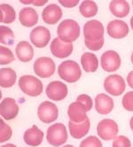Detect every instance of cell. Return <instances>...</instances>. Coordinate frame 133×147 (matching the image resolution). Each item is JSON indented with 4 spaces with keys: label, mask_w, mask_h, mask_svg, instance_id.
I'll use <instances>...</instances> for the list:
<instances>
[{
    "label": "cell",
    "mask_w": 133,
    "mask_h": 147,
    "mask_svg": "<svg viewBox=\"0 0 133 147\" xmlns=\"http://www.w3.org/2000/svg\"><path fill=\"white\" fill-rule=\"evenodd\" d=\"M80 147H102V143L96 136H90L81 142Z\"/></svg>",
    "instance_id": "cell-31"
},
{
    "label": "cell",
    "mask_w": 133,
    "mask_h": 147,
    "mask_svg": "<svg viewBox=\"0 0 133 147\" xmlns=\"http://www.w3.org/2000/svg\"><path fill=\"white\" fill-rule=\"evenodd\" d=\"M14 34L11 28L5 26L0 27V42L2 44L11 45L14 44Z\"/></svg>",
    "instance_id": "cell-28"
},
{
    "label": "cell",
    "mask_w": 133,
    "mask_h": 147,
    "mask_svg": "<svg viewBox=\"0 0 133 147\" xmlns=\"http://www.w3.org/2000/svg\"><path fill=\"white\" fill-rule=\"evenodd\" d=\"M130 129L133 130V116L131 117L130 119Z\"/></svg>",
    "instance_id": "cell-41"
},
{
    "label": "cell",
    "mask_w": 133,
    "mask_h": 147,
    "mask_svg": "<svg viewBox=\"0 0 133 147\" xmlns=\"http://www.w3.org/2000/svg\"><path fill=\"white\" fill-rule=\"evenodd\" d=\"M127 82H128V85L131 89H133V71L129 73V75L127 76Z\"/></svg>",
    "instance_id": "cell-37"
},
{
    "label": "cell",
    "mask_w": 133,
    "mask_h": 147,
    "mask_svg": "<svg viewBox=\"0 0 133 147\" xmlns=\"http://www.w3.org/2000/svg\"><path fill=\"white\" fill-rule=\"evenodd\" d=\"M13 134L11 127L6 124L4 120H0V142L4 143L11 138Z\"/></svg>",
    "instance_id": "cell-30"
},
{
    "label": "cell",
    "mask_w": 133,
    "mask_h": 147,
    "mask_svg": "<svg viewBox=\"0 0 133 147\" xmlns=\"http://www.w3.org/2000/svg\"><path fill=\"white\" fill-rule=\"evenodd\" d=\"M109 10L115 17L124 18L130 13V5L125 0H114L109 4Z\"/></svg>",
    "instance_id": "cell-22"
},
{
    "label": "cell",
    "mask_w": 133,
    "mask_h": 147,
    "mask_svg": "<svg viewBox=\"0 0 133 147\" xmlns=\"http://www.w3.org/2000/svg\"><path fill=\"white\" fill-rule=\"evenodd\" d=\"M19 87L25 94L30 97H37L43 92L42 82L32 76H23L19 80Z\"/></svg>",
    "instance_id": "cell-3"
},
{
    "label": "cell",
    "mask_w": 133,
    "mask_h": 147,
    "mask_svg": "<svg viewBox=\"0 0 133 147\" xmlns=\"http://www.w3.org/2000/svg\"><path fill=\"white\" fill-rule=\"evenodd\" d=\"M58 74L59 76L65 82L74 83L81 78L82 70L77 62L74 60H66L59 66Z\"/></svg>",
    "instance_id": "cell-2"
},
{
    "label": "cell",
    "mask_w": 133,
    "mask_h": 147,
    "mask_svg": "<svg viewBox=\"0 0 133 147\" xmlns=\"http://www.w3.org/2000/svg\"><path fill=\"white\" fill-rule=\"evenodd\" d=\"M19 20L22 26L30 28L38 22V14L34 8L24 7L20 11Z\"/></svg>",
    "instance_id": "cell-20"
},
{
    "label": "cell",
    "mask_w": 133,
    "mask_h": 147,
    "mask_svg": "<svg viewBox=\"0 0 133 147\" xmlns=\"http://www.w3.org/2000/svg\"><path fill=\"white\" fill-rule=\"evenodd\" d=\"M16 73L12 68H1L0 70V86L2 88H11L15 84Z\"/></svg>",
    "instance_id": "cell-25"
},
{
    "label": "cell",
    "mask_w": 133,
    "mask_h": 147,
    "mask_svg": "<svg viewBox=\"0 0 133 147\" xmlns=\"http://www.w3.org/2000/svg\"><path fill=\"white\" fill-rule=\"evenodd\" d=\"M84 40L90 42H97L104 38V27L100 22L91 20L84 26Z\"/></svg>",
    "instance_id": "cell-6"
},
{
    "label": "cell",
    "mask_w": 133,
    "mask_h": 147,
    "mask_svg": "<svg viewBox=\"0 0 133 147\" xmlns=\"http://www.w3.org/2000/svg\"><path fill=\"white\" fill-rule=\"evenodd\" d=\"M79 3L78 0H60L59 1V4L61 5H63L64 7L66 8H72V7H75L76 5H77Z\"/></svg>",
    "instance_id": "cell-36"
},
{
    "label": "cell",
    "mask_w": 133,
    "mask_h": 147,
    "mask_svg": "<svg viewBox=\"0 0 133 147\" xmlns=\"http://www.w3.org/2000/svg\"><path fill=\"white\" fill-rule=\"evenodd\" d=\"M79 11L81 14L85 18L94 17L98 13V5L94 1L91 0H84L81 3Z\"/></svg>",
    "instance_id": "cell-27"
},
{
    "label": "cell",
    "mask_w": 133,
    "mask_h": 147,
    "mask_svg": "<svg viewBox=\"0 0 133 147\" xmlns=\"http://www.w3.org/2000/svg\"><path fill=\"white\" fill-rule=\"evenodd\" d=\"M56 69L54 61L49 57H41L34 63V72L41 78H49L52 76Z\"/></svg>",
    "instance_id": "cell-7"
},
{
    "label": "cell",
    "mask_w": 133,
    "mask_h": 147,
    "mask_svg": "<svg viewBox=\"0 0 133 147\" xmlns=\"http://www.w3.org/2000/svg\"><path fill=\"white\" fill-rule=\"evenodd\" d=\"M30 41L36 48H45L51 41V32L43 26L35 28L30 33Z\"/></svg>",
    "instance_id": "cell-12"
},
{
    "label": "cell",
    "mask_w": 133,
    "mask_h": 147,
    "mask_svg": "<svg viewBox=\"0 0 133 147\" xmlns=\"http://www.w3.org/2000/svg\"><path fill=\"white\" fill-rule=\"evenodd\" d=\"M19 113V107L15 99L5 98L0 104V114L7 121L14 119Z\"/></svg>",
    "instance_id": "cell-15"
},
{
    "label": "cell",
    "mask_w": 133,
    "mask_h": 147,
    "mask_svg": "<svg viewBox=\"0 0 133 147\" xmlns=\"http://www.w3.org/2000/svg\"><path fill=\"white\" fill-rule=\"evenodd\" d=\"M47 142L54 147L64 144L68 140V132L65 125L62 123H55L47 129Z\"/></svg>",
    "instance_id": "cell-4"
},
{
    "label": "cell",
    "mask_w": 133,
    "mask_h": 147,
    "mask_svg": "<svg viewBox=\"0 0 133 147\" xmlns=\"http://www.w3.org/2000/svg\"><path fill=\"white\" fill-rule=\"evenodd\" d=\"M16 55L22 62H28L33 59L34 50L28 42L22 41L16 46Z\"/></svg>",
    "instance_id": "cell-23"
},
{
    "label": "cell",
    "mask_w": 133,
    "mask_h": 147,
    "mask_svg": "<svg viewBox=\"0 0 133 147\" xmlns=\"http://www.w3.org/2000/svg\"><path fill=\"white\" fill-rule=\"evenodd\" d=\"M51 51L53 56L58 59H65L72 54L73 44H68L61 41L59 37L54 38L51 43Z\"/></svg>",
    "instance_id": "cell-14"
},
{
    "label": "cell",
    "mask_w": 133,
    "mask_h": 147,
    "mask_svg": "<svg viewBox=\"0 0 133 147\" xmlns=\"http://www.w3.org/2000/svg\"><path fill=\"white\" fill-rule=\"evenodd\" d=\"M130 27H131V28H132V30H133V16H132L131 19H130Z\"/></svg>",
    "instance_id": "cell-42"
},
{
    "label": "cell",
    "mask_w": 133,
    "mask_h": 147,
    "mask_svg": "<svg viewBox=\"0 0 133 147\" xmlns=\"http://www.w3.org/2000/svg\"><path fill=\"white\" fill-rule=\"evenodd\" d=\"M68 114L71 121L75 123L84 122L87 118V110L81 103L76 101L68 107Z\"/></svg>",
    "instance_id": "cell-16"
},
{
    "label": "cell",
    "mask_w": 133,
    "mask_h": 147,
    "mask_svg": "<svg viewBox=\"0 0 133 147\" xmlns=\"http://www.w3.org/2000/svg\"><path fill=\"white\" fill-rule=\"evenodd\" d=\"M107 31L109 36L115 39H121L127 36L130 32L128 24L121 20H112L107 24Z\"/></svg>",
    "instance_id": "cell-13"
},
{
    "label": "cell",
    "mask_w": 133,
    "mask_h": 147,
    "mask_svg": "<svg viewBox=\"0 0 133 147\" xmlns=\"http://www.w3.org/2000/svg\"><path fill=\"white\" fill-rule=\"evenodd\" d=\"M76 101L83 105V106L86 108L87 112H89L90 110H91V108H92L93 101L89 95H86V94H81V95H79L76 98Z\"/></svg>",
    "instance_id": "cell-32"
},
{
    "label": "cell",
    "mask_w": 133,
    "mask_h": 147,
    "mask_svg": "<svg viewBox=\"0 0 133 147\" xmlns=\"http://www.w3.org/2000/svg\"><path fill=\"white\" fill-rule=\"evenodd\" d=\"M39 120L44 123H51L55 121L59 117V109L55 104L50 101L41 103L37 109Z\"/></svg>",
    "instance_id": "cell-8"
},
{
    "label": "cell",
    "mask_w": 133,
    "mask_h": 147,
    "mask_svg": "<svg viewBox=\"0 0 133 147\" xmlns=\"http://www.w3.org/2000/svg\"><path fill=\"white\" fill-rule=\"evenodd\" d=\"M114 100L107 94L100 93L95 98V109L100 114H108L114 109Z\"/></svg>",
    "instance_id": "cell-17"
},
{
    "label": "cell",
    "mask_w": 133,
    "mask_h": 147,
    "mask_svg": "<svg viewBox=\"0 0 133 147\" xmlns=\"http://www.w3.org/2000/svg\"><path fill=\"white\" fill-rule=\"evenodd\" d=\"M23 140L29 146H38L42 144L44 140V132L39 128H37L36 125H34L30 129L25 131L23 136Z\"/></svg>",
    "instance_id": "cell-19"
},
{
    "label": "cell",
    "mask_w": 133,
    "mask_h": 147,
    "mask_svg": "<svg viewBox=\"0 0 133 147\" xmlns=\"http://www.w3.org/2000/svg\"><path fill=\"white\" fill-rule=\"evenodd\" d=\"M14 61L13 51L7 47L0 46V64L7 65Z\"/></svg>",
    "instance_id": "cell-29"
},
{
    "label": "cell",
    "mask_w": 133,
    "mask_h": 147,
    "mask_svg": "<svg viewBox=\"0 0 133 147\" xmlns=\"http://www.w3.org/2000/svg\"><path fill=\"white\" fill-rule=\"evenodd\" d=\"M118 125L111 119H104L99 122L97 126V132L102 140L109 141L115 139L118 134Z\"/></svg>",
    "instance_id": "cell-5"
},
{
    "label": "cell",
    "mask_w": 133,
    "mask_h": 147,
    "mask_svg": "<svg viewBox=\"0 0 133 147\" xmlns=\"http://www.w3.org/2000/svg\"><path fill=\"white\" fill-rule=\"evenodd\" d=\"M20 3H22V4H26V5H29V4H33V1H20Z\"/></svg>",
    "instance_id": "cell-40"
},
{
    "label": "cell",
    "mask_w": 133,
    "mask_h": 147,
    "mask_svg": "<svg viewBox=\"0 0 133 147\" xmlns=\"http://www.w3.org/2000/svg\"><path fill=\"white\" fill-rule=\"evenodd\" d=\"M132 5H133V1H132Z\"/></svg>",
    "instance_id": "cell-45"
},
{
    "label": "cell",
    "mask_w": 133,
    "mask_h": 147,
    "mask_svg": "<svg viewBox=\"0 0 133 147\" xmlns=\"http://www.w3.org/2000/svg\"><path fill=\"white\" fill-rule=\"evenodd\" d=\"M113 147H131V143L127 136H118L113 141Z\"/></svg>",
    "instance_id": "cell-34"
},
{
    "label": "cell",
    "mask_w": 133,
    "mask_h": 147,
    "mask_svg": "<svg viewBox=\"0 0 133 147\" xmlns=\"http://www.w3.org/2000/svg\"><path fill=\"white\" fill-rule=\"evenodd\" d=\"M45 92L50 99L53 101H61L66 98L68 90L65 83L59 81H53L47 85Z\"/></svg>",
    "instance_id": "cell-11"
},
{
    "label": "cell",
    "mask_w": 133,
    "mask_h": 147,
    "mask_svg": "<svg viewBox=\"0 0 133 147\" xmlns=\"http://www.w3.org/2000/svg\"><path fill=\"white\" fill-rule=\"evenodd\" d=\"M48 1L47 0H36V1H33V5H36V6H42L44 5H45Z\"/></svg>",
    "instance_id": "cell-38"
},
{
    "label": "cell",
    "mask_w": 133,
    "mask_h": 147,
    "mask_svg": "<svg viewBox=\"0 0 133 147\" xmlns=\"http://www.w3.org/2000/svg\"><path fill=\"white\" fill-rule=\"evenodd\" d=\"M63 147H75V146L74 145H71V144H67V145H65Z\"/></svg>",
    "instance_id": "cell-43"
},
{
    "label": "cell",
    "mask_w": 133,
    "mask_h": 147,
    "mask_svg": "<svg viewBox=\"0 0 133 147\" xmlns=\"http://www.w3.org/2000/svg\"><path fill=\"white\" fill-rule=\"evenodd\" d=\"M125 81L119 75H111L104 81V88L106 91L113 96H120L125 90Z\"/></svg>",
    "instance_id": "cell-9"
},
{
    "label": "cell",
    "mask_w": 133,
    "mask_h": 147,
    "mask_svg": "<svg viewBox=\"0 0 133 147\" xmlns=\"http://www.w3.org/2000/svg\"><path fill=\"white\" fill-rule=\"evenodd\" d=\"M90 127V122L89 118H87L84 122L81 123H75L73 121L68 122V129H69V133L71 136L76 139H80L85 136Z\"/></svg>",
    "instance_id": "cell-21"
},
{
    "label": "cell",
    "mask_w": 133,
    "mask_h": 147,
    "mask_svg": "<svg viewBox=\"0 0 133 147\" xmlns=\"http://www.w3.org/2000/svg\"><path fill=\"white\" fill-rule=\"evenodd\" d=\"M0 22L10 24L13 23L16 19V13L14 7L7 4H1L0 5Z\"/></svg>",
    "instance_id": "cell-26"
},
{
    "label": "cell",
    "mask_w": 133,
    "mask_h": 147,
    "mask_svg": "<svg viewBox=\"0 0 133 147\" xmlns=\"http://www.w3.org/2000/svg\"><path fill=\"white\" fill-rule=\"evenodd\" d=\"M84 43L88 49H90V51H99L102 48V46L104 45V38L97 42H90V41L84 40Z\"/></svg>",
    "instance_id": "cell-35"
},
{
    "label": "cell",
    "mask_w": 133,
    "mask_h": 147,
    "mask_svg": "<svg viewBox=\"0 0 133 147\" xmlns=\"http://www.w3.org/2000/svg\"><path fill=\"white\" fill-rule=\"evenodd\" d=\"M121 57L115 51H107L100 58V64L102 68L109 73L118 70L121 67Z\"/></svg>",
    "instance_id": "cell-10"
},
{
    "label": "cell",
    "mask_w": 133,
    "mask_h": 147,
    "mask_svg": "<svg viewBox=\"0 0 133 147\" xmlns=\"http://www.w3.org/2000/svg\"><path fill=\"white\" fill-rule=\"evenodd\" d=\"M61 17H62V11H61L60 7L55 4L47 5L42 12L43 20L50 25L56 24L61 19Z\"/></svg>",
    "instance_id": "cell-18"
},
{
    "label": "cell",
    "mask_w": 133,
    "mask_h": 147,
    "mask_svg": "<svg viewBox=\"0 0 133 147\" xmlns=\"http://www.w3.org/2000/svg\"><path fill=\"white\" fill-rule=\"evenodd\" d=\"M57 34L58 37L64 43L72 44L80 36V26L74 20H64L59 25Z\"/></svg>",
    "instance_id": "cell-1"
},
{
    "label": "cell",
    "mask_w": 133,
    "mask_h": 147,
    "mask_svg": "<svg viewBox=\"0 0 133 147\" xmlns=\"http://www.w3.org/2000/svg\"><path fill=\"white\" fill-rule=\"evenodd\" d=\"M131 62H132V64H133V52H132V54H131Z\"/></svg>",
    "instance_id": "cell-44"
},
{
    "label": "cell",
    "mask_w": 133,
    "mask_h": 147,
    "mask_svg": "<svg viewBox=\"0 0 133 147\" xmlns=\"http://www.w3.org/2000/svg\"><path fill=\"white\" fill-rule=\"evenodd\" d=\"M1 147H17L15 144H5Z\"/></svg>",
    "instance_id": "cell-39"
},
{
    "label": "cell",
    "mask_w": 133,
    "mask_h": 147,
    "mask_svg": "<svg viewBox=\"0 0 133 147\" xmlns=\"http://www.w3.org/2000/svg\"><path fill=\"white\" fill-rule=\"evenodd\" d=\"M81 64L84 70L87 73H93L99 67V59L91 52H85L81 57Z\"/></svg>",
    "instance_id": "cell-24"
},
{
    "label": "cell",
    "mask_w": 133,
    "mask_h": 147,
    "mask_svg": "<svg viewBox=\"0 0 133 147\" xmlns=\"http://www.w3.org/2000/svg\"><path fill=\"white\" fill-rule=\"evenodd\" d=\"M122 107L129 112H133V91H129L122 98Z\"/></svg>",
    "instance_id": "cell-33"
}]
</instances>
